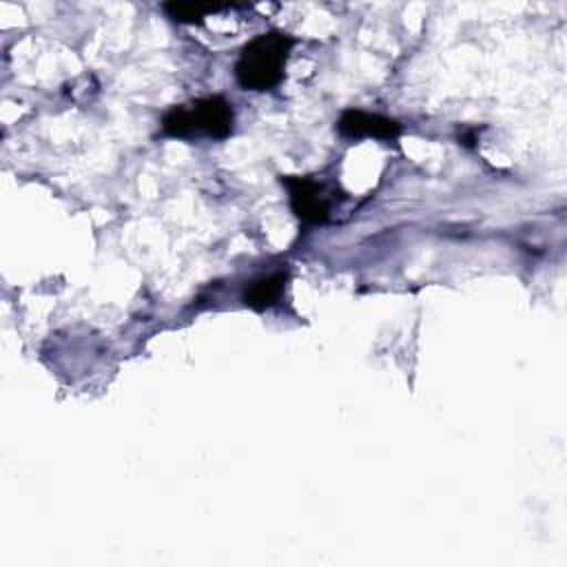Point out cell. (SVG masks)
Instances as JSON below:
<instances>
[{
	"label": "cell",
	"instance_id": "1",
	"mask_svg": "<svg viewBox=\"0 0 567 567\" xmlns=\"http://www.w3.org/2000/svg\"><path fill=\"white\" fill-rule=\"evenodd\" d=\"M295 40L281 31L257 33L248 40L235 62V80L244 91H272L286 75Z\"/></svg>",
	"mask_w": 567,
	"mask_h": 567
},
{
	"label": "cell",
	"instance_id": "2",
	"mask_svg": "<svg viewBox=\"0 0 567 567\" xmlns=\"http://www.w3.org/2000/svg\"><path fill=\"white\" fill-rule=\"evenodd\" d=\"M235 122L233 104L221 95L199 97L190 104L173 106L162 117V135L168 137H213L230 135Z\"/></svg>",
	"mask_w": 567,
	"mask_h": 567
},
{
	"label": "cell",
	"instance_id": "3",
	"mask_svg": "<svg viewBox=\"0 0 567 567\" xmlns=\"http://www.w3.org/2000/svg\"><path fill=\"white\" fill-rule=\"evenodd\" d=\"M279 182L288 190L290 208L303 226H317L330 219L332 204L337 202L332 184L306 175H279Z\"/></svg>",
	"mask_w": 567,
	"mask_h": 567
},
{
	"label": "cell",
	"instance_id": "4",
	"mask_svg": "<svg viewBox=\"0 0 567 567\" xmlns=\"http://www.w3.org/2000/svg\"><path fill=\"white\" fill-rule=\"evenodd\" d=\"M337 131L348 140L374 137V140H396L401 135V124L392 117L368 113L361 109H346L337 120Z\"/></svg>",
	"mask_w": 567,
	"mask_h": 567
},
{
	"label": "cell",
	"instance_id": "5",
	"mask_svg": "<svg viewBox=\"0 0 567 567\" xmlns=\"http://www.w3.org/2000/svg\"><path fill=\"white\" fill-rule=\"evenodd\" d=\"M288 281V272H272V275H264L255 281H250L241 295V301L250 308V310H266L270 306L277 303V299L281 297L284 288Z\"/></svg>",
	"mask_w": 567,
	"mask_h": 567
},
{
	"label": "cell",
	"instance_id": "6",
	"mask_svg": "<svg viewBox=\"0 0 567 567\" xmlns=\"http://www.w3.org/2000/svg\"><path fill=\"white\" fill-rule=\"evenodd\" d=\"M162 9L168 13V18L186 24H199L210 11H215L213 4H195V2H166Z\"/></svg>",
	"mask_w": 567,
	"mask_h": 567
}]
</instances>
